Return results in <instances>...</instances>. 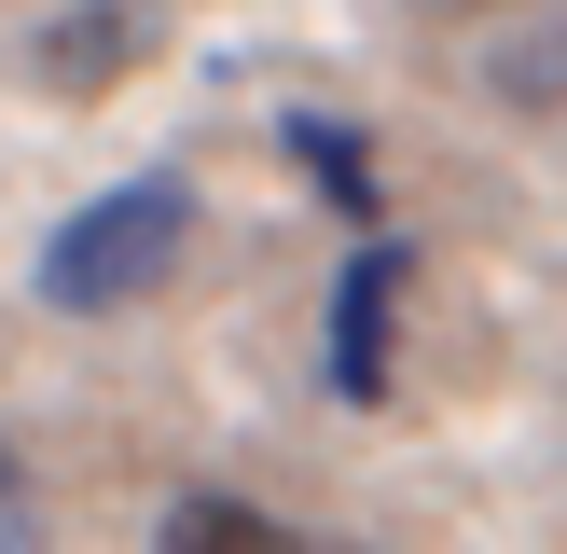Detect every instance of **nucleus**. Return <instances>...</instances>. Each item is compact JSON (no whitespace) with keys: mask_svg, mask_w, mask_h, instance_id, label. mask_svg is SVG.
Masks as SVG:
<instances>
[{"mask_svg":"<svg viewBox=\"0 0 567 554\" xmlns=\"http://www.w3.org/2000/svg\"><path fill=\"white\" fill-rule=\"evenodd\" d=\"M153 554H360V541H305V526H277V513H249V499L194 485V499H166V541Z\"/></svg>","mask_w":567,"mask_h":554,"instance_id":"7ed1b4c3","label":"nucleus"},{"mask_svg":"<svg viewBox=\"0 0 567 554\" xmlns=\"http://www.w3.org/2000/svg\"><path fill=\"white\" fill-rule=\"evenodd\" d=\"M291 166H319L332 208H374V153H360V125H332V111H291Z\"/></svg>","mask_w":567,"mask_h":554,"instance_id":"39448f33","label":"nucleus"},{"mask_svg":"<svg viewBox=\"0 0 567 554\" xmlns=\"http://www.w3.org/2000/svg\"><path fill=\"white\" fill-rule=\"evenodd\" d=\"M485 98L554 111V98H567V28H540V42H498V55H485Z\"/></svg>","mask_w":567,"mask_h":554,"instance_id":"423d86ee","label":"nucleus"},{"mask_svg":"<svg viewBox=\"0 0 567 554\" xmlns=\"http://www.w3.org/2000/svg\"><path fill=\"white\" fill-rule=\"evenodd\" d=\"M402 291H415L402 236H374L347 277H332V388H347V402H388V319H402Z\"/></svg>","mask_w":567,"mask_h":554,"instance_id":"f03ea898","label":"nucleus"},{"mask_svg":"<svg viewBox=\"0 0 567 554\" xmlns=\"http://www.w3.org/2000/svg\"><path fill=\"white\" fill-rule=\"evenodd\" d=\"M138 55V0H97V14H55L42 42H28V70L55 83V98H97V83H125Z\"/></svg>","mask_w":567,"mask_h":554,"instance_id":"20e7f679","label":"nucleus"},{"mask_svg":"<svg viewBox=\"0 0 567 554\" xmlns=\"http://www.w3.org/2000/svg\"><path fill=\"white\" fill-rule=\"evenodd\" d=\"M0 554H42V485H28L14 443H0Z\"/></svg>","mask_w":567,"mask_h":554,"instance_id":"0eeeda50","label":"nucleus"},{"mask_svg":"<svg viewBox=\"0 0 567 554\" xmlns=\"http://www.w3.org/2000/svg\"><path fill=\"white\" fill-rule=\"evenodd\" d=\"M181 249H194V181L138 166V181L83 194V208L42 236V305H55V319H111V305L166 291V277H181Z\"/></svg>","mask_w":567,"mask_h":554,"instance_id":"f257e3e1","label":"nucleus"}]
</instances>
